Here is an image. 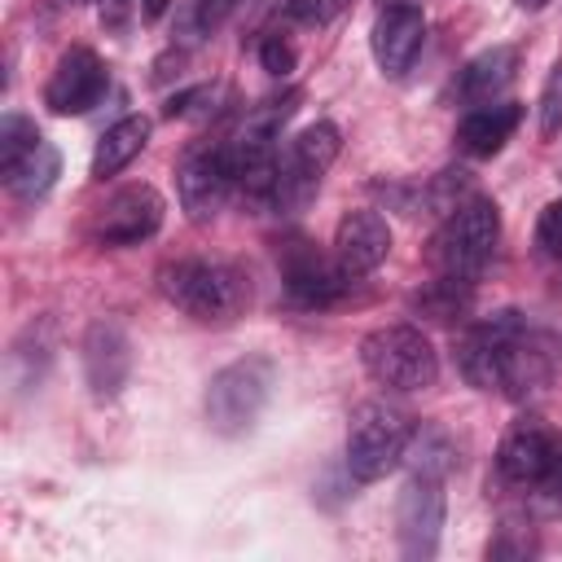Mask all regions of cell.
<instances>
[{
	"label": "cell",
	"mask_w": 562,
	"mask_h": 562,
	"mask_svg": "<svg viewBox=\"0 0 562 562\" xmlns=\"http://www.w3.org/2000/svg\"><path fill=\"white\" fill-rule=\"evenodd\" d=\"M162 193L154 184H123L92 215V241L101 246H140L162 228Z\"/></svg>",
	"instance_id": "11"
},
{
	"label": "cell",
	"mask_w": 562,
	"mask_h": 562,
	"mask_svg": "<svg viewBox=\"0 0 562 562\" xmlns=\"http://www.w3.org/2000/svg\"><path fill=\"white\" fill-rule=\"evenodd\" d=\"M395 527H400V553L408 562H426L439 549L443 531V479L413 470L395 496Z\"/></svg>",
	"instance_id": "10"
},
{
	"label": "cell",
	"mask_w": 562,
	"mask_h": 562,
	"mask_svg": "<svg viewBox=\"0 0 562 562\" xmlns=\"http://www.w3.org/2000/svg\"><path fill=\"white\" fill-rule=\"evenodd\" d=\"M158 290L171 307H180L184 316H193L202 325H228L250 303V285H246L241 268H233L228 259H206V255L162 263Z\"/></svg>",
	"instance_id": "1"
},
{
	"label": "cell",
	"mask_w": 562,
	"mask_h": 562,
	"mask_svg": "<svg viewBox=\"0 0 562 562\" xmlns=\"http://www.w3.org/2000/svg\"><path fill=\"white\" fill-rule=\"evenodd\" d=\"M413 443V417L386 400H369L351 413L347 426V474L356 483H378L386 479Z\"/></svg>",
	"instance_id": "3"
},
{
	"label": "cell",
	"mask_w": 562,
	"mask_h": 562,
	"mask_svg": "<svg viewBox=\"0 0 562 562\" xmlns=\"http://www.w3.org/2000/svg\"><path fill=\"white\" fill-rule=\"evenodd\" d=\"M562 132V61L549 70L544 92H540V136L553 140Z\"/></svg>",
	"instance_id": "25"
},
{
	"label": "cell",
	"mask_w": 562,
	"mask_h": 562,
	"mask_svg": "<svg viewBox=\"0 0 562 562\" xmlns=\"http://www.w3.org/2000/svg\"><path fill=\"white\" fill-rule=\"evenodd\" d=\"M514 4H518V9H527V13H536V9H544L549 0H514Z\"/></svg>",
	"instance_id": "33"
},
{
	"label": "cell",
	"mask_w": 562,
	"mask_h": 562,
	"mask_svg": "<svg viewBox=\"0 0 562 562\" xmlns=\"http://www.w3.org/2000/svg\"><path fill=\"white\" fill-rule=\"evenodd\" d=\"M514 70H518V48L514 44L483 48L479 57H470L461 66V75H457V101H465V105H492L514 83Z\"/></svg>",
	"instance_id": "18"
},
{
	"label": "cell",
	"mask_w": 562,
	"mask_h": 562,
	"mask_svg": "<svg viewBox=\"0 0 562 562\" xmlns=\"http://www.w3.org/2000/svg\"><path fill=\"white\" fill-rule=\"evenodd\" d=\"M391 250V224L378 211H347L334 228V259L351 277H369Z\"/></svg>",
	"instance_id": "16"
},
{
	"label": "cell",
	"mask_w": 562,
	"mask_h": 562,
	"mask_svg": "<svg viewBox=\"0 0 562 562\" xmlns=\"http://www.w3.org/2000/svg\"><path fill=\"white\" fill-rule=\"evenodd\" d=\"M149 132H154V123L145 114H123L114 127H105L101 140H97V149H92V180L119 176L149 145Z\"/></svg>",
	"instance_id": "19"
},
{
	"label": "cell",
	"mask_w": 562,
	"mask_h": 562,
	"mask_svg": "<svg viewBox=\"0 0 562 562\" xmlns=\"http://www.w3.org/2000/svg\"><path fill=\"white\" fill-rule=\"evenodd\" d=\"M277 272H281L285 299L294 307H307V312H321V307L342 303L347 290H351V281H356L334 255L316 250L307 237H290L277 250Z\"/></svg>",
	"instance_id": "7"
},
{
	"label": "cell",
	"mask_w": 562,
	"mask_h": 562,
	"mask_svg": "<svg viewBox=\"0 0 562 562\" xmlns=\"http://www.w3.org/2000/svg\"><path fill=\"white\" fill-rule=\"evenodd\" d=\"M465 198H470V171H461V167L439 171V176L422 189V206H426L430 215H448V211H457Z\"/></svg>",
	"instance_id": "23"
},
{
	"label": "cell",
	"mask_w": 562,
	"mask_h": 562,
	"mask_svg": "<svg viewBox=\"0 0 562 562\" xmlns=\"http://www.w3.org/2000/svg\"><path fill=\"white\" fill-rule=\"evenodd\" d=\"M110 88L105 61L92 48H66L44 83V105L53 114H88Z\"/></svg>",
	"instance_id": "13"
},
{
	"label": "cell",
	"mask_w": 562,
	"mask_h": 562,
	"mask_svg": "<svg viewBox=\"0 0 562 562\" xmlns=\"http://www.w3.org/2000/svg\"><path fill=\"white\" fill-rule=\"evenodd\" d=\"M83 378L97 400H114L132 378V342L114 321H92L83 334Z\"/></svg>",
	"instance_id": "15"
},
{
	"label": "cell",
	"mask_w": 562,
	"mask_h": 562,
	"mask_svg": "<svg viewBox=\"0 0 562 562\" xmlns=\"http://www.w3.org/2000/svg\"><path fill=\"white\" fill-rule=\"evenodd\" d=\"M536 246L544 255H558L562 259V198L540 211V220H536Z\"/></svg>",
	"instance_id": "27"
},
{
	"label": "cell",
	"mask_w": 562,
	"mask_h": 562,
	"mask_svg": "<svg viewBox=\"0 0 562 562\" xmlns=\"http://www.w3.org/2000/svg\"><path fill=\"white\" fill-rule=\"evenodd\" d=\"M470 285L474 281H457V277H435L426 290L413 294V307H422L430 321H457L461 312H470Z\"/></svg>",
	"instance_id": "21"
},
{
	"label": "cell",
	"mask_w": 562,
	"mask_h": 562,
	"mask_svg": "<svg viewBox=\"0 0 562 562\" xmlns=\"http://www.w3.org/2000/svg\"><path fill=\"white\" fill-rule=\"evenodd\" d=\"M422 44H426V13H422V4L391 0V4L378 9L373 31H369V48H373V61H378L382 75H391V79L408 75V66L417 61Z\"/></svg>",
	"instance_id": "12"
},
{
	"label": "cell",
	"mask_w": 562,
	"mask_h": 562,
	"mask_svg": "<svg viewBox=\"0 0 562 562\" xmlns=\"http://www.w3.org/2000/svg\"><path fill=\"white\" fill-rule=\"evenodd\" d=\"M527 334V321L514 312V307H501L483 321H474L461 342H457V369L470 386L479 391H501V378H505V364L518 347V338Z\"/></svg>",
	"instance_id": "8"
},
{
	"label": "cell",
	"mask_w": 562,
	"mask_h": 562,
	"mask_svg": "<svg viewBox=\"0 0 562 562\" xmlns=\"http://www.w3.org/2000/svg\"><path fill=\"white\" fill-rule=\"evenodd\" d=\"M347 0H285V18L299 26H325Z\"/></svg>",
	"instance_id": "26"
},
{
	"label": "cell",
	"mask_w": 562,
	"mask_h": 562,
	"mask_svg": "<svg viewBox=\"0 0 562 562\" xmlns=\"http://www.w3.org/2000/svg\"><path fill=\"white\" fill-rule=\"evenodd\" d=\"M496 241H501V206L492 198L470 193L457 211L443 215L439 233L430 237V268L439 277L479 281L496 255Z\"/></svg>",
	"instance_id": "2"
},
{
	"label": "cell",
	"mask_w": 562,
	"mask_h": 562,
	"mask_svg": "<svg viewBox=\"0 0 562 562\" xmlns=\"http://www.w3.org/2000/svg\"><path fill=\"white\" fill-rule=\"evenodd\" d=\"M531 492L544 496L549 505H562V439H558V448H553V457H549V465L540 470V479H536Z\"/></svg>",
	"instance_id": "30"
},
{
	"label": "cell",
	"mask_w": 562,
	"mask_h": 562,
	"mask_svg": "<svg viewBox=\"0 0 562 562\" xmlns=\"http://www.w3.org/2000/svg\"><path fill=\"white\" fill-rule=\"evenodd\" d=\"M228 9H233V0H193V9H189V26H193L198 35H211V31L224 22Z\"/></svg>",
	"instance_id": "29"
},
{
	"label": "cell",
	"mask_w": 562,
	"mask_h": 562,
	"mask_svg": "<svg viewBox=\"0 0 562 562\" xmlns=\"http://www.w3.org/2000/svg\"><path fill=\"white\" fill-rule=\"evenodd\" d=\"M487 553L492 558H527V553H536V540L531 536H514V527H501V536L487 544Z\"/></svg>",
	"instance_id": "31"
},
{
	"label": "cell",
	"mask_w": 562,
	"mask_h": 562,
	"mask_svg": "<svg viewBox=\"0 0 562 562\" xmlns=\"http://www.w3.org/2000/svg\"><path fill=\"white\" fill-rule=\"evenodd\" d=\"M167 9H171V0H140V18L145 22H158Z\"/></svg>",
	"instance_id": "32"
},
{
	"label": "cell",
	"mask_w": 562,
	"mask_h": 562,
	"mask_svg": "<svg viewBox=\"0 0 562 562\" xmlns=\"http://www.w3.org/2000/svg\"><path fill=\"white\" fill-rule=\"evenodd\" d=\"M176 193H180V206L193 224H206L224 211L228 193H233V158H228V145H211V140H198L184 149V158L176 162Z\"/></svg>",
	"instance_id": "9"
},
{
	"label": "cell",
	"mask_w": 562,
	"mask_h": 562,
	"mask_svg": "<svg viewBox=\"0 0 562 562\" xmlns=\"http://www.w3.org/2000/svg\"><path fill=\"white\" fill-rule=\"evenodd\" d=\"M57 171H61V158H57V149L44 140L31 158H22V162L4 176V184H9V193H13L18 202H35V198H44V193L53 189Z\"/></svg>",
	"instance_id": "20"
},
{
	"label": "cell",
	"mask_w": 562,
	"mask_h": 562,
	"mask_svg": "<svg viewBox=\"0 0 562 562\" xmlns=\"http://www.w3.org/2000/svg\"><path fill=\"white\" fill-rule=\"evenodd\" d=\"M360 364L386 391H426L439 378V351L417 325H378L360 338Z\"/></svg>",
	"instance_id": "4"
},
{
	"label": "cell",
	"mask_w": 562,
	"mask_h": 562,
	"mask_svg": "<svg viewBox=\"0 0 562 562\" xmlns=\"http://www.w3.org/2000/svg\"><path fill=\"white\" fill-rule=\"evenodd\" d=\"M522 123L518 101H492V105H470V114L457 123V149L470 158H492L505 149L514 127Z\"/></svg>",
	"instance_id": "17"
},
{
	"label": "cell",
	"mask_w": 562,
	"mask_h": 562,
	"mask_svg": "<svg viewBox=\"0 0 562 562\" xmlns=\"http://www.w3.org/2000/svg\"><path fill=\"white\" fill-rule=\"evenodd\" d=\"M294 61H299V57H294V48H290L281 35H268V40L259 44V66H263L268 75H277V79H285V75L294 70Z\"/></svg>",
	"instance_id": "28"
},
{
	"label": "cell",
	"mask_w": 562,
	"mask_h": 562,
	"mask_svg": "<svg viewBox=\"0 0 562 562\" xmlns=\"http://www.w3.org/2000/svg\"><path fill=\"white\" fill-rule=\"evenodd\" d=\"M413 470H422V474H439V479H448L452 474V465H457V448H452V439L443 435V430H422L417 435V448H413Z\"/></svg>",
	"instance_id": "24"
},
{
	"label": "cell",
	"mask_w": 562,
	"mask_h": 562,
	"mask_svg": "<svg viewBox=\"0 0 562 562\" xmlns=\"http://www.w3.org/2000/svg\"><path fill=\"white\" fill-rule=\"evenodd\" d=\"M272 400V360L246 356L224 364L206 386V422L215 435H246Z\"/></svg>",
	"instance_id": "5"
},
{
	"label": "cell",
	"mask_w": 562,
	"mask_h": 562,
	"mask_svg": "<svg viewBox=\"0 0 562 562\" xmlns=\"http://www.w3.org/2000/svg\"><path fill=\"white\" fill-rule=\"evenodd\" d=\"M558 439L562 435H553L540 417H518V422H509V430L501 435V448H496V474H501V483H509V487H536V479H540V470L549 465V457H553V448H558Z\"/></svg>",
	"instance_id": "14"
},
{
	"label": "cell",
	"mask_w": 562,
	"mask_h": 562,
	"mask_svg": "<svg viewBox=\"0 0 562 562\" xmlns=\"http://www.w3.org/2000/svg\"><path fill=\"white\" fill-rule=\"evenodd\" d=\"M40 127L26 114H4L0 119V176H9L22 158H31L40 149Z\"/></svg>",
	"instance_id": "22"
},
{
	"label": "cell",
	"mask_w": 562,
	"mask_h": 562,
	"mask_svg": "<svg viewBox=\"0 0 562 562\" xmlns=\"http://www.w3.org/2000/svg\"><path fill=\"white\" fill-rule=\"evenodd\" d=\"M338 149H342V132H338L329 119L307 123V127L290 140V149H285V158H281L277 193H272V211H277V215H294V211H303V206L316 198V189H321L325 171L334 167Z\"/></svg>",
	"instance_id": "6"
}]
</instances>
